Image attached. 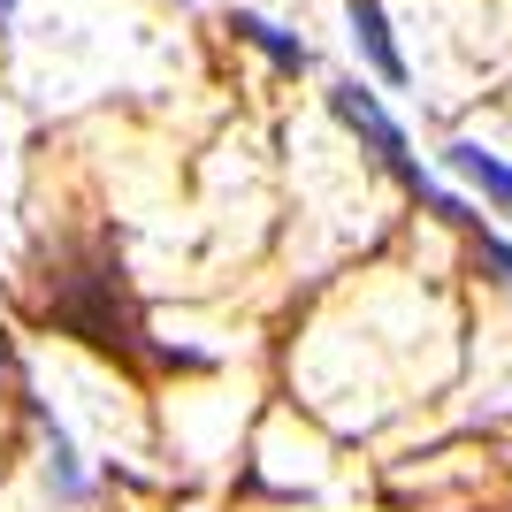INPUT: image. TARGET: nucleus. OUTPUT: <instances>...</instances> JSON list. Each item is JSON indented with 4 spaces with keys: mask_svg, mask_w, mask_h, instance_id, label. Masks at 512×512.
<instances>
[{
    "mask_svg": "<svg viewBox=\"0 0 512 512\" xmlns=\"http://www.w3.org/2000/svg\"><path fill=\"white\" fill-rule=\"evenodd\" d=\"M352 39L367 46V62H375V77H383V85H406V54L390 46V23H383V8H375V0H352Z\"/></svg>",
    "mask_w": 512,
    "mask_h": 512,
    "instance_id": "f03ea898",
    "label": "nucleus"
},
{
    "mask_svg": "<svg viewBox=\"0 0 512 512\" xmlns=\"http://www.w3.org/2000/svg\"><path fill=\"white\" fill-rule=\"evenodd\" d=\"M482 253H490V268H497V276L512 283V245H497V237H490V245H482Z\"/></svg>",
    "mask_w": 512,
    "mask_h": 512,
    "instance_id": "39448f33",
    "label": "nucleus"
},
{
    "mask_svg": "<svg viewBox=\"0 0 512 512\" xmlns=\"http://www.w3.org/2000/svg\"><path fill=\"white\" fill-rule=\"evenodd\" d=\"M451 169L467 176V184H474L482 199H497V207L512 214V169L497 161V153H482V146H451Z\"/></svg>",
    "mask_w": 512,
    "mask_h": 512,
    "instance_id": "7ed1b4c3",
    "label": "nucleus"
},
{
    "mask_svg": "<svg viewBox=\"0 0 512 512\" xmlns=\"http://www.w3.org/2000/svg\"><path fill=\"white\" fill-rule=\"evenodd\" d=\"M237 31H245L253 46H268V54H276L283 69H306V46H291V39L276 31V23H260V16H237Z\"/></svg>",
    "mask_w": 512,
    "mask_h": 512,
    "instance_id": "20e7f679",
    "label": "nucleus"
},
{
    "mask_svg": "<svg viewBox=\"0 0 512 512\" xmlns=\"http://www.w3.org/2000/svg\"><path fill=\"white\" fill-rule=\"evenodd\" d=\"M337 115H344L352 130H360V138H367L375 153H383V161H398V169H406V138H398V123H390V115H383L375 100H367L360 85H337Z\"/></svg>",
    "mask_w": 512,
    "mask_h": 512,
    "instance_id": "f257e3e1",
    "label": "nucleus"
}]
</instances>
